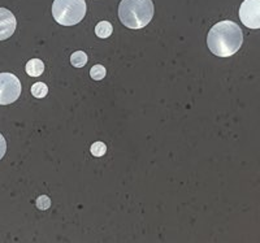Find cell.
I'll list each match as a JSON object with an SVG mask.
<instances>
[{
	"label": "cell",
	"instance_id": "5b68a950",
	"mask_svg": "<svg viewBox=\"0 0 260 243\" xmlns=\"http://www.w3.org/2000/svg\"><path fill=\"white\" fill-rule=\"evenodd\" d=\"M240 20L248 29H260V0H245L240 7Z\"/></svg>",
	"mask_w": 260,
	"mask_h": 243
},
{
	"label": "cell",
	"instance_id": "277c9868",
	"mask_svg": "<svg viewBox=\"0 0 260 243\" xmlns=\"http://www.w3.org/2000/svg\"><path fill=\"white\" fill-rule=\"evenodd\" d=\"M21 82L12 73H0V106H8L18 99Z\"/></svg>",
	"mask_w": 260,
	"mask_h": 243
},
{
	"label": "cell",
	"instance_id": "9c48e42d",
	"mask_svg": "<svg viewBox=\"0 0 260 243\" xmlns=\"http://www.w3.org/2000/svg\"><path fill=\"white\" fill-rule=\"evenodd\" d=\"M71 62L74 68H82L87 62V55L83 51H76L71 56Z\"/></svg>",
	"mask_w": 260,
	"mask_h": 243
},
{
	"label": "cell",
	"instance_id": "4fadbf2b",
	"mask_svg": "<svg viewBox=\"0 0 260 243\" xmlns=\"http://www.w3.org/2000/svg\"><path fill=\"white\" fill-rule=\"evenodd\" d=\"M50 205H51V200L47 195H41L38 199H37V207H38L39 210L42 211L48 210Z\"/></svg>",
	"mask_w": 260,
	"mask_h": 243
},
{
	"label": "cell",
	"instance_id": "7a4b0ae2",
	"mask_svg": "<svg viewBox=\"0 0 260 243\" xmlns=\"http://www.w3.org/2000/svg\"><path fill=\"white\" fill-rule=\"evenodd\" d=\"M118 17L129 29H142L154 17V4L151 0H121Z\"/></svg>",
	"mask_w": 260,
	"mask_h": 243
},
{
	"label": "cell",
	"instance_id": "8992f818",
	"mask_svg": "<svg viewBox=\"0 0 260 243\" xmlns=\"http://www.w3.org/2000/svg\"><path fill=\"white\" fill-rule=\"evenodd\" d=\"M17 21L15 15L6 8H0V41L11 38L16 31Z\"/></svg>",
	"mask_w": 260,
	"mask_h": 243
},
{
	"label": "cell",
	"instance_id": "30bf717a",
	"mask_svg": "<svg viewBox=\"0 0 260 243\" xmlns=\"http://www.w3.org/2000/svg\"><path fill=\"white\" fill-rule=\"evenodd\" d=\"M31 94L32 96H36V98H45L46 95L48 94V87L46 83L43 82H37L34 83L31 86Z\"/></svg>",
	"mask_w": 260,
	"mask_h": 243
},
{
	"label": "cell",
	"instance_id": "7c38bea8",
	"mask_svg": "<svg viewBox=\"0 0 260 243\" xmlns=\"http://www.w3.org/2000/svg\"><path fill=\"white\" fill-rule=\"evenodd\" d=\"M90 151H91V154L94 155V156L101 157L107 152V146L104 145L103 142H95V143H92Z\"/></svg>",
	"mask_w": 260,
	"mask_h": 243
},
{
	"label": "cell",
	"instance_id": "8fae6325",
	"mask_svg": "<svg viewBox=\"0 0 260 243\" xmlns=\"http://www.w3.org/2000/svg\"><path fill=\"white\" fill-rule=\"evenodd\" d=\"M106 68H104L103 65H101V64H96V65L92 66L91 69H90V76H91L92 80L95 81H101L103 80L104 77H106Z\"/></svg>",
	"mask_w": 260,
	"mask_h": 243
},
{
	"label": "cell",
	"instance_id": "6da1fadb",
	"mask_svg": "<svg viewBox=\"0 0 260 243\" xmlns=\"http://www.w3.org/2000/svg\"><path fill=\"white\" fill-rule=\"evenodd\" d=\"M243 43L241 27L233 21H220L211 27L207 45L213 55L219 57L233 56Z\"/></svg>",
	"mask_w": 260,
	"mask_h": 243
},
{
	"label": "cell",
	"instance_id": "52a82bcc",
	"mask_svg": "<svg viewBox=\"0 0 260 243\" xmlns=\"http://www.w3.org/2000/svg\"><path fill=\"white\" fill-rule=\"evenodd\" d=\"M25 71L30 77H39L45 72V64L39 59H31L26 62Z\"/></svg>",
	"mask_w": 260,
	"mask_h": 243
},
{
	"label": "cell",
	"instance_id": "3957f363",
	"mask_svg": "<svg viewBox=\"0 0 260 243\" xmlns=\"http://www.w3.org/2000/svg\"><path fill=\"white\" fill-rule=\"evenodd\" d=\"M85 15V0H55L52 4L53 18L62 26L77 25L83 20Z\"/></svg>",
	"mask_w": 260,
	"mask_h": 243
},
{
	"label": "cell",
	"instance_id": "ba28073f",
	"mask_svg": "<svg viewBox=\"0 0 260 243\" xmlns=\"http://www.w3.org/2000/svg\"><path fill=\"white\" fill-rule=\"evenodd\" d=\"M112 31L113 27L108 21H102V22H99V24L95 26V34L102 39L108 38V37L112 34Z\"/></svg>",
	"mask_w": 260,
	"mask_h": 243
},
{
	"label": "cell",
	"instance_id": "5bb4252c",
	"mask_svg": "<svg viewBox=\"0 0 260 243\" xmlns=\"http://www.w3.org/2000/svg\"><path fill=\"white\" fill-rule=\"evenodd\" d=\"M6 151H7V142L6 140H4V136L0 134V159L6 155Z\"/></svg>",
	"mask_w": 260,
	"mask_h": 243
}]
</instances>
